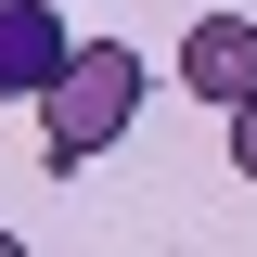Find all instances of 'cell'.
Instances as JSON below:
<instances>
[{"instance_id":"obj_1","label":"cell","mask_w":257,"mask_h":257,"mask_svg":"<svg viewBox=\"0 0 257 257\" xmlns=\"http://www.w3.org/2000/svg\"><path fill=\"white\" fill-rule=\"evenodd\" d=\"M142 90H155V64L128 52V39H77L64 52V77L39 90V167H90L103 142H128V116H142Z\"/></svg>"},{"instance_id":"obj_2","label":"cell","mask_w":257,"mask_h":257,"mask_svg":"<svg viewBox=\"0 0 257 257\" xmlns=\"http://www.w3.org/2000/svg\"><path fill=\"white\" fill-rule=\"evenodd\" d=\"M180 90L193 103H257V13H193V39H180Z\"/></svg>"},{"instance_id":"obj_3","label":"cell","mask_w":257,"mask_h":257,"mask_svg":"<svg viewBox=\"0 0 257 257\" xmlns=\"http://www.w3.org/2000/svg\"><path fill=\"white\" fill-rule=\"evenodd\" d=\"M64 0H0V103H39L64 77Z\"/></svg>"},{"instance_id":"obj_4","label":"cell","mask_w":257,"mask_h":257,"mask_svg":"<svg viewBox=\"0 0 257 257\" xmlns=\"http://www.w3.org/2000/svg\"><path fill=\"white\" fill-rule=\"evenodd\" d=\"M231 167L257 180V103H231Z\"/></svg>"}]
</instances>
